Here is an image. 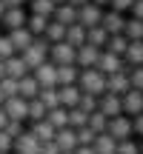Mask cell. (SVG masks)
<instances>
[{
  "instance_id": "obj_32",
  "label": "cell",
  "mask_w": 143,
  "mask_h": 154,
  "mask_svg": "<svg viewBox=\"0 0 143 154\" xmlns=\"http://www.w3.org/2000/svg\"><path fill=\"white\" fill-rule=\"evenodd\" d=\"M46 26H49V17H40V14H29V23L26 29L34 34V37H43L46 34Z\"/></svg>"
},
{
  "instance_id": "obj_13",
  "label": "cell",
  "mask_w": 143,
  "mask_h": 154,
  "mask_svg": "<svg viewBox=\"0 0 143 154\" xmlns=\"http://www.w3.org/2000/svg\"><path fill=\"white\" fill-rule=\"evenodd\" d=\"M26 23H29L26 9H6L3 20H0V26H3L6 32H14V29H26Z\"/></svg>"
},
{
  "instance_id": "obj_53",
  "label": "cell",
  "mask_w": 143,
  "mask_h": 154,
  "mask_svg": "<svg viewBox=\"0 0 143 154\" xmlns=\"http://www.w3.org/2000/svg\"><path fill=\"white\" fill-rule=\"evenodd\" d=\"M86 3H92V0H69V6H75V9H83Z\"/></svg>"
},
{
  "instance_id": "obj_18",
  "label": "cell",
  "mask_w": 143,
  "mask_h": 154,
  "mask_svg": "<svg viewBox=\"0 0 143 154\" xmlns=\"http://www.w3.org/2000/svg\"><path fill=\"white\" fill-rule=\"evenodd\" d=\"M80 94L83 91L77 86H57V97H60V106H63V109H77Z\"/></svg>"
},
{
  "instance_id": "obj_16",
  "label": "cell",
  "mask_w": 143,
  "mask_h": 154,
  "mask_svg": "<svg viewBox=\"0 0 143 154\" xmlns=\"http://www.w3.org/2000/svg\"><path fill=\"white\" fill-rule=\"evenodd\" d=\"M129 88H132V83H129V74L126 72H117V74H109V77H106V91H109V94L123 97Z\"/></svg>"
},
{
  "instance_id": "obj_40",
  "label": "cell",
  "mask_w": 143,
  "mask_h": 154,
  "mask_svg": "<svg viewBox=\"0 0 143 154\" xmlns=\"http://www.w3.org/2000/svg\"><path fill=\"white\" fill-rule=\"evenodd\" d=\"M75 134H77V146H94V137H97V134H94L89 126L75 128Z\"/></svg>"
},
{
  "instance_id": "obj_52",
  "label": "cell",
  "mask_w": 143,
  "mask_h": 154,
  "mask_svg": "<svg viewBox=\"0 0 143 154\" xmlns=\"http://www.w3.org/2000/svg\"><path fill=\"white\" fill-rule=\"evenodd\" d=\"M6 123H9V117H6V111H3V106H0V131L6 128Z\"/></svg>"
},
{
  "instance_id": "obj_29",
  "label": "cell",
  "mask_w": 143,
  "mask_h": 154,
  "mask_svg": "<svg viewBox=\"0 0 143 154\" xmlns=\"http://www.w3.org/2000/svg\"><path fill=\"white\" fill-rule=\"evenodd\" d=\"M46 120H49V123H52L55 128H66V126H69V109L57 106V109L46 111Z\"/></svg>"
},
{
  "instance_id": "obj_9",
  "label": "cell",
  "mask_w": 143,
  "mask_h": 154,
  "mask_svg": "<svg viewBox=\"0 0 143 154\" xmlns=\"http://www.w3.org/2000/svg\"><path fill=\"white\" fill-rule=\"evenodd\" d=\"M120 100H123V114H126V117H138V114H143V91H138V88H129Z\"/></svg>"
},
{
  "instance_id": "obj_1",
  "label": "cell",
  "mask_w": 143,
  "mask_h": 154,
  "mask_svg": "<svg viewBox=\"0 0 143 154\" xmlns=\"http://www.w3.org/2000/svg\"><path fill=\"white\" fill-rule=\"evenodd\" d=\"M77 88L83 94H94V97H103L106 94V74L97 72V69H80V77H77Z\"/></svg>"
},
{
  "instance_id": "obj_30",
  "label": "cell",
  "mask_w": 143,
  "mask_h": 154,
  "mask_svg": "<svg viewBox=\"0 0 143 154\" xmlns=\"http://www.w3.org/2000/svg\"><path fill=\"white\" fill-rule=\"evenodd\" d=\"M123 34H126L129 43L143 40V20H138V17H129V20H126V29H123Z\"/></svg>"
},
{
  "instance_id": "obj_17",
  "label": "cell",
  "mask_w": 143,
  "mask_h": 154,
  "mask_svg": "<svg viewBox=\"0 0 143 154\" xmlns=\"http://www.w3.org/2000/svg\"><path fill=\"white\" fill-rule=\"evenodd\" d=\"M29 74H32V72H29L26 60H23L20 54H14V57L6 60V77H11V80H23V77H29Z\"/></svg>"
},
{
  "instance_id": "obj_28",
  "label": "cell",
  "mask_w": 143,
  "mask_h": 154,
  "mask_svg": "<svg viewBox=\"0 0 143 154\" xmlns=\"http://www.w3.org/2000/svg\"><path fill=\"white\" fill-rule=\"evenodd\" d=\"M86 43L94 46V49H103V46L109 43V34H106V29H103V26L89 29V32H86Z\"/></svg>"
},
{
  "instance_id": "obj_60",
  "label": "cell",
  "mask_w": 143,
  "mask_h": 154,
  "mask_svg": "<svg viewBox=\"0 0 143 154\" xmlns=\"http://www.w3.org/2000/svg\"><path fill=\"white\" fill-rule=\"evenodd\" d=\"M26 3H32V0H26Z\"/></svg>"
},
{
  "instance_id": "obj_46",
  "label": "cell",
  "mask_w": 143,
  "mask_h": 154,
  "mask_svg": "<svg viewBox=\"0 0 143 154\" xmlns=\"http://www.w3.org/2000/svg\"><path fill=\"white\" fill-rule=\"evenodd\" d=\"M11 146H14V140L6 131H0V154H11Z\"/></svg>"
},
{
  "instance_id": "obj_54",
  "label": "cell",
  "mask_w": 143,
  "mask_h": 154,
  "mask_svg": "<svg viewBox=\"0 0 143 154\" xmlns=\"http://www.w3.org/2000/svg\"><path fill=\"white\" fill-rule=\"evenodd\" d=\"M92 3H94V6H97V9H103V6H109V3H112V0H92Z\"/></svg>"
},
{
  "instance_id": "obj_57",
  "label": "cell",
  "mask_w": 143,
  "mask_h": 154,
  "mask_svg": "<svg viewBox=\"0 0 143 154\" xmlns=\"http://www.w3.org/2000/svg\"><path fill=\"white\" fill-rule=\"evenodd\" d=\"M52 3H55V6H63V3H69V0H52Z\"/></svg>"
},
{
  "instance_id": "obj_7",
  "label": "cell",
  "mask_w": 143,
  "mask_h": 154,
  "mask_svg": "<svg viewBox=\"0 0 143 154\" xmlns=\"http://www.w3.org/2000/svg\"><path fill=\"white\" fill-rule=\"evenodd\" d=\"M3 111H6L9 120L26 123V120H29V100H23V97H9V100L3 103Z\"/></svg>"
},
{
  "instance_id": "obj_25",
  "label": "cell",
  "mask_w": 143,
  "mask_h": 154,
  "mask_svg": "<svg viewBox=\"0 0 143 154\" xmlns=\"http://www.w3.org/2000/svg\"><path fill=\"white\" fill-rule=\"evenodd\" d=\"M20 97L23 100H37L40 97V86H37V80H34L32 74L20 80Z\"/></svg>"
},
{
  "instance_id": "obj_39",
  "label": "cell",
  "mask_w": 143,
  "mask_h": 154,
  "mask_svg": "<svg viewBox=\"0 0 143 154\" xmlns=\"http://www.w3.org/2000/svg\"><path fill=\"white\" fill-rule=\"evenodd\" d=\"M69 126L72 128L89 126V114H86V111H80V109H69Z\"/></svg>"
},
{
  "instance_id": "obj_27",
  "label": "cell",
  "mask_w": 143,
  "mask_h": 154,
  "mask_svg": "<svg viewBox=\"0 0 143 154\" xmlns=\"http://www.w3.org/2000/svg\"><path fill=\"white\" fill-rule=\"evenodd\" d=\"M92 149H94V154H117V143L109 137V134H97Z\"/></svg>"
},
{
  "instance_id": "obj_51",
  "label": "cell",
  "mask_w": 143,
  "mask_h": 154,
  "mask_svg": "<svg viewBox=\"0 0 143 154\" xmlns=\"http://www.w3.org/2000/svg\"><path fill=\"white\" fill-rule=\"evenodd\" d=\"M75 154H94V149H92V146H77Z\"/></svg>"
},
{
  "instance_id": "obj_35",
  "label": "cell",
  "mask_w": 143,
  "mask_h": 154,
  "mask_svg": "<svg viewBox=\"0 0 143 154\" xmlns=\"http://www.w3.org/2000/svg\"><path fill=\"white\" fill-rule=\"evenodd\" d=\"M89 128H92L94 134H106V128H109V117H106V114H100V111L89 114Z\"/></svg>"
},
{
  "instance_id": "obj_12",
  "label": "cell",
  "mask_w": 143,
  "mask_h": 154,
  "mask_svg": "<svg viewBox=\"0 0 143 154\" xmlns=\"http://www.w3.org/2000/svg\"><path fill=\"white\" fill-rule=\"evenodd\" d=\"M97 111H100V114H106L109 120H112V117H120L123 114V100L117 97V94H109V91H106L103 97H100V103H97Z\"/></svg>"
},
{
  "instance_id": "obj_37",
  "label": "cell",
  "mask_w": 143,
  "mask_h": 154,
  "mask_svg": "<svg viewBox=\"0 0 143 154\" xmlns=\"http://www.w3.org/2000/svg\"><path fill=\"white\" fill-rule=\"evenodd\" d=\"M29 120H32V123L46 120V106L40 103V100H29Z\"/></svg>"
},
{
  "instance_id": "obj_43",
  "label": "cell",
  "mask_w": 143,
  "mask_h": 154,
  "mask_svg": "<svg viewBox=\"0 0 143 154\" xmlns=\"http://www.w3.org/2000/svg\"><path fill=\"white\" fill-rule=\"evenodd\" d=\"M129 83H132V88L143 91V66H138V69H132V72H129Z\"/></svg>"
},
{
  "instance_id": "obj_10",
  "label": "cell",
  "mask_w": 143,
  "mask_h": 154,
  "mask_svg": "<svg viewBox=\"0 0 143 154\" xmlns=\"http://www.w3.org/2000/svg\"><path fill=\"white\" fill-rule=\"evenodd\" d=\"M11 154H40V140L32 131H23L11 146Z\"/></svg>"
},
{
  "instance_id": "obj_21",
  "label": "cell",
  "mask_w": 143,
  "mask_h": 154,
  "mask_svg": "<svg viewBox=\"0 0 143 154\" xmlns=\"http://www.w3.org/2000/svg\"><path fill=\"white\" fill-rule=\"evenodd\" d=\"M52 20L69 29V26H75V23H77V9H75V6H69V3H63V6H57V9H55V17H52Z\"/></svg>"
},
{
  "instance_id": "obj_11",
  "label": "cell",
  "mask_w": 143,
  "mask_h": 154,
  "mask_svg": "<svg viewBox=\"0 0 143 154\" xmlns=\"http://www.w3.org/2000/svg\"><path fill=\"white\" fill-rule=\"evenodd\" d=\"M55 146L60 149V154H75V149H77V134H75V128H72V126L57 128V134H55Z\"/></svg>"
},
{
  "instance_id": "obj_49",
  "label": "cell",
  "mask_w": 143,
  "mask_h": 154,
  "mask_svg": "<svg viewBox=\"0 0 143 154\" xmlns=\"http://www.w3.org/2000/svg\"><path fill=\"white\" fill-rule=\"evenodd\" d=\"M132 128H135V134H140V137H143V114L132 117Z\"/></svg>"
},
{
  "instance_id": "obj_42",
  "label": "cell",
  "mask_w": 143,
  "mask_h": 154,
  "mask_svg": "<svg viewBox=\"0 0 143 154\" xmlns=\"http://www.w3.org/2000/svg\"><path fill=\"white\" fill-rule=\"evenodd\" d=\"M117 154H140V143L138 140H123V143H117Z\"/></svg>"
},
{
  "instance_id": "obj_38",
  "label": "cell",
  "mask_w": 143,
  "mask_h": 154,
  "mask_svg": "<svg viewBox=\"0 0 143 154\" xmlns=\"http://www.w3.org/2000/svg\"><path fill=\"white\" fill-rule=\"evenodd\" d=\"M97 103H100V97H94V94H80V103H77V109L86 111V114H94V111H97Z\"/></svg>"
},
{
  "instance_id": "obj_56",
  "label": "cell",
  "mask_w": 143,
  "mask_h": 154,
  "mask_svg": "<svg viewBox=\"0 0 143 154\" xmlns=\"http://www.w3.org/2000/svg\"><path fill=\"white\" fill-rule=\"evenodd\" d=\"M3 14H6V6H3V0H0V20H3Z\"/></svg>"
},
{
  "instance_id": "obj_33",
  "label": "cell",
  "mask_w": 143,
  "mask_h": 154,
  "mask_svg": "<svg viewBox=\"0 0 143 154\" xmlns=\"http://www.w3.org/2000/svg\"><path fill=\"white\" fill-rule=\"evenodd\" d=\"M55 9L57 6L52 3V0H32V14H40V17H55Z\"/></svg>"
},
{
  "instance_id": "obj_14",
  "label": "cell",
  "mask_w": 143,
  "mask_h": 154,
  "mask_svg": "<svg viewBox=\"0 0 143 154\" xmlns=\"http://www.w3.org/2000/svg\"><path fill=\"white\" fill-rule=\"evenodd\" d=\"M100 26L106 29V34H123V29H126V17L120 14V11H103V20H100Z\"/></svg>"
},
{
  "instance_id": "obj_36",
  "label": "cell",
  "mask_w": 143,
  "mask_h": 154,
  "mask_svg": "<svg viewBox=\"0 0 143 154\" xmlns=\"http://www.w3.org/2000/svg\"><path fill=\"white\" fill-rule=\"evenodd\" d=\"M0 91H3V97H20V80H11V77H3L0 80Z\"/></svg>"
},
{
  "instance_id": "obj_24",
  "label": "cell",
  "mask_w": 143,
  "mask_h": 154,
  "mask_svg": "<svg viewBox=\"0 0 143 154\" xmlns=\"http://www.w3.org/2000/svg\"><path fill=\"white\" fill-rule=\"evenodd\" d=\"M126 49H129L126 34H112V37H109V43L103 46V51H109V54H117V57H123V54H126Z\"/></svg>"
},
{
  "instance_id": "obj_41",
  "label": "cell",
  "mask_w": 143,
  "mask_h": 154,
  "mask_svg": "<svg viewBox=\"0 0 143 154\" xmlns=\"http://www.w3.org/2000/svg\"><path fill=\"white\" fill-rule=\"evenodd\" d=\"M17 51H14V46H11V40H9V34H0V60H9V57H14Z\"/></svg>"
},
{
  "instance_id": "obj_4",
  "label": "cell",
  "mask_w": 143,
  "mask_h": 154,
  "mask_svg": "<svg viewBox=\"0 0 143 154\" xmlns=\"http://www.w3.org/2000/svg\"><path fill=\"white\" fill-rule=\"evenodd\" d=\"M49 60L55 63V66H77V49L75 46H69L66 40H63V43H55L49 49Z\"/></svg>"
},
{
  "instance_id": "obj_58",
  "label": "cell",
  "mask_w": 143,
  "mask_h": 154,
  "mask_svg": "<svg viewBox=\"0 0 143 154\" xmlns=\"http://www.w3.org/2000/svg\"><path fill=\"white\" fill-rule=\"evenodd\" d=\"M3 103H6V97H3V91H0V106H3Z\"/></svg>"
},
{
  "instance_id": "obj_20",
  "label": "cell",
  "mask_w": 143,
  "mask_h": 154,
  "mask_svg": "<svg viewBox=\"0 0 143 154\" xmlns=\"http://www.w3.org/2000/svg\"><path fill=\"white\" fill-rule=\"evenodd\" d=\"M29 131H32L34 137L40 140V146H43V143H52V140H55V134H57V128L52 126L49 120H40V123H32V128H29Z\"/></svg>"
},
{
  "instance_id": "obj_19",
  "label": "cell",
  "mask_w": 143,
  "mask_h": 154,
  "mask_svg": "<svg viewBox=\"0 0 143 154\" xmlns=\"http://www.w3.org/2000/svg\"><path fill=\"white\" fill-rule=\"evenodd\" d=\"M9 40H11V46H14V51H17V54H23V51L32 46L34 34L29 32V29H14V32H9Z\"/></svg>"
},
{
  "instance_id": "obj_3",
  "label": "cell",
  "mask_w": 143,
  "mask_h": 154,
  "mask_svg": "<svg viewBox=\"0 0 143 154\" xmlns=\"http://www.w3.org/2000/svg\"><path fill=\"white\" fill-rule=\"evenodd\" d=\"M106 134H109L115 143L132 140V134H135V128H132V117H126V114L112 117V120H109V128H106Z\"/></svg>"
},
{
  "instance_id": "obj_47",
  "label": "cell",
  "mask_w": 143,
  "mask_h": 154,
  "mask_svg": "<svg viewBox=\"0 0 143 154\" xmlns=\"http://www.w3.org/2000/svg\"><path fill=\"white\" fill-rule=\"evenodd\" d=\"M129 11H132V17H138V20H143V0H135V3H132V9H129Z\"/></svg>"
},
{
  "instance_id": "obj_23",
  "label": "cell",
  "mask_w": 143,
  "mask_h": 154,
  "mask_svg": "<svg viewBox=\"0 0 143 154\" xmlns=\"http://www.w3.org/2000/svg\"><path fill=\"white\" fill-rule=\"evenodd\" d=\"M80 69L77 66H57V86H77Z\"/></svg>"
},
{
  "instance_id": "obj_59",
  "label": "cell",
  "mask_w": 143,
  "mask_h": 154,
  "mask_svg": "<svg viewBox=\"0 0 143 154\" xmlns=\"http://www.w3.org/2000/svg\"><path fill=\"white\" fill-rule=\"evenodd\" d=\"M140 154H143V143H140Z\"/></svg>"
},
{
  "instance_id": "obj_22",
  "label": "cell",
  "mask_w": 143,
  "mask_h": 154,
  "mask_svg": "<svg viewBox=\"0 0 143 154\" xmlns=\"http://www.w3.org/2000/svg\"><path fill=\"white\" fill-rule=\"evenodd\" d=\"M123 63H126L129 69L143 66V40H135V43H129L126 54H123Z\"/></svg>"
},
{
  "instance_id": "obj_45",
  "label": "cell",
  "mask_w": 143,
  "mask_h": 154,
  "mask_svg": "<svg viewBox=\"0 0 143 154\" xmlns=\"http://www.w3.org/2000/svg\"><path fill=\"white\" fill-rule=\"evenodd\" d=\"M132 3H135V0H112L109 9H112V11H120V14H123V11L132 9Z\"/></svg>"
},
{
  "instance_id": "obj_48",
  "label": "cell",
  "mask_w": 143,
  "mask_h": 154,
  "mask_svg": "<svg viewBox=\"0 0 143 154\" xmlns=\"http://www.w3.org/2000/svg\"><path fill=\"white\" fill-rule=\"evenodd\" d=\"M40 154H60V149H57L55 140H52V143H43V146H40Z\"/></svg>"
},
{
  "instance_id": "obj_55",
  "label": "cell",
  "mask_w": 143,
  "mask_h": 154,
  "mask_svg": "<svg viewBox=\"0 0 143 154\" xmlns=\"http://www.w3.org/2000/svg\"><path fill=\"white\" fill-rule=\"evenodd\" d=\"M3 77H6V63L0 60V80H3Z\"/></svg>"
},
{
  "instance_id": "obj_31",
  "label": "cell",
  "mask_w": 143,
  "mask_h": 154,
  "mask_svg": "<svg viewBox=\"0 0 143 154\" xmlns=\"http://www.w3.org/2000/svg\"><path fill=\"white\" fill-rule=\"evenodd\" d=\"M43 37L49 40L52 46H55V43H63V40H66V26H60V23L49 20V26H46V34H43Z\"/></svg>"
},
{
  "instance_id": "obj_5",
  "label": "cell",
  "mask_w": 143,
  "mask_h": 154,
  "mask_svg": "<svg viewBox=\"0 0 143 154\" xmlns=\"http://www.w3.org/2000/svg\"><path fill=\"white\" fill-rule=\"evenodd\" d=\"M97 72H103L106 77L109 74H117V72H132V69L126 66V63H123V57H117V54H109V51H100V60H97Z\"/></svg>"
},
{
  "instance_id": "obj_15",
  "label": "cell",
  "mask_w": 143,
  "mask_h": 154,
  "mask_svg": "<svg viewBox=\"0 0 143 154\" xmlns=\"http://www.w3.org/2000/svg\"><path fill=\"white\" fill-rule=\"evenodd\" d=\"M100 51L103 49H94V46H80V49H77V69H94L97 66V60H100Z\"/></svg>"
},
{
  "instance_id": "obj_26",
  "label": "cell",
  "mask_w": 143,
  "mask_h": 154,
  "mask_svg": "<svg viewBox=\"0 0 143 154\" xmlns=\"http://www.w3.org/2000/svg\"><path fill=\"white\" fill-rule=\"evenodd\" d=\"M66 43L75 46V49H80V46H86V29L80 26V23H75V26L66 29Z\"/></svg>"
},
{
  "instance_id": "obj_8",
  "label": "cell",
  "mask_w": 143,
  "mask_h": 154,
  "mask_svg": "<svg viewBox=\"0 0 143 154\" xmlns=\"http://www.w3.org/2000/svg\"><path fill=\"white\" fill-rule=\"evenodd\" d=\"M100 20H103V9H97L94 3H86L83 9H77V23H80L83 29H94V26H100Z\"/></svg>"
},
{
  "instance_id": "obj_6",
  "label": "cell",
  "mask_w": 143,
  "mask_h": 154,
  "mask_svg": "<svg viewBox=\"0 0 143 154\" xmlns=\"http://www.w3.org/2000/svg\"><path fill=\"white\" fill-rule=\"evenodd\" d=\"M32 77L37 80V86L40 88H57V66L52 60H46L43 66H37L32 72Z\"/></svg>"
},
{
  "instance_id": "obj_44",
  "label": "cell",
  "mask_w": 143,
  "mask_h": 154,
  "mask_svg": "<svg viewBox=\"0 0 143 154\" xmlns=\"http://www.w3.org/2000/svg\"><path fill=\"white\" fill-rule=\"evenodd\" d=\"M3 131L9 134L11 140H17V137L23 134V123H17V120H9V123H6V128H3Z\"/></svg>"
},
{
  "instance_id": "obj_34",
  "label": "cell",
  "mask_w": 143,
  "mask_h": 154,
  "mask_svg": "<svg viewBox=\"0 0 143 154\" xmlns=\"http://www.w3.org/2000/svg\"><path fill=\"white\" fill-rule=\"evenodd\" d=\"M40 103L46 106V111H52V109H57L60 106V97H57V88H40Z\"/></svg>"
},
{
  "instance_id": "obj_2",
  "label": "cell",
  "mask_w": 143,
  "mask_h": 154,
  "mask_svg": "<svg viewBox=\"0 0 143 154\" xmlns=\"http://www.w3.org/2000/svg\"><path fill=\"white\" fill-rule=\"evenodd\" d=\"M49 49H52V43H49L46 37H34V40H32V46L20 54L23 60H26L29 72H34L37 66H43V63L49 60Z\"/></svg>"
},
{
  "instance_id": "obj_50",
  "label": "cell",
  "mask_w": 143,
  "mask_h": 154,
  "mask_svg": "<svg viewBox=\"0 0 143 154\" xmlns=\"http://www.w3.org/2000/svg\"><path fill=\"white\" fill-rule=\"evenodd\" d=\"M3 6H6V9H23L26 0H3Z\"/></svg>"
}]
</instances>
